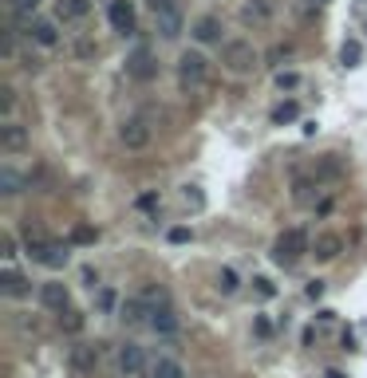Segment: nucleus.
<instances>
[{
	"label": "nucleus",
	"mask_w": 367,
	"mask_h": 378,
	"mask_svg": "<svg viewBox=\"0 0 367 378\" xmlns=\"http://www.w3.org/2000/svg\"><path fill=\"white\" fill-rule=\"evenodd\" d=\"M210 83V59L202 56V51H182L178 59V87L186 95L202 91V87Z\"/></svg>",
	"instance_id": "nucleus-1"
},
{
	"label": "nucleus",
	"mask_w": 367,
	"mask_h": 378,
	"mask_svg": "<svg viewBox=\"0 0 367 378\" xmlns=\"http://www.w3.org/2000/svg\"><path fill=\"white\" fill-rule=\"evenodd\" d=\"M304 252H312V241H308L304 229H284V233L273 241V261L281 264V268H292Z\"/></svg>",
	"instance_id": "nucleus-2"
},
{
	"label": "nucleus",
	"mask_w": 367,
	"mask_h": 378,
	"mask_svg": "<svg viewBox=\"0 0 367 378\" xmlns=\"http://www.w3.org/2000/svg\"><path fill=\"white\" fill-rule=\"evenodd\" d=\"M257 48L249 40H229V43H222V63H225V71H233V75H249V71L257 68Z\"/></svg>",
	"instance_id": "nucleus-3"
},
{
	"label": "nucleus",
	"mask_w": 367,
	"mask_h": 378,
	"mask_svg": "<svg viewBox=\"0 0 367 378\" xmlns=\"http://www.w3.org/2000/svg\"><path fill=\"white\" fill-rule=\"evenodd\" d=\"M127 75L138 79V83H150V79L158 75V56H154V48L138 43V48L130 51V56H127Z\"/></svg>",
	"instance_id": "nucleus-4"
},
{
	"label": "nucleus",
	"mask_w": 367,
	"mask_h": 378,
	"mask_svg": "<svg viewBox=\"0 0 367 378\" xmlns=\"http://www.w3.org/2000/svg\"><path fill=\"white\" fill-rule=\"evenodd\" d=\"M150 122L146 118H127V122L119 126V142L127 146V150H146L150 146Z\"/></svg>",
	"instance_id": "nucleus-5"
},
{
	"label": "nucleus",
	"mask_w": 367,
	"mask_h": 378,
	"mask_svg": "<svg viewBox=\"0 0 367 378\" xmlns=\"http://www.w3.org/2000/svg\"><path fill=\"white\" fill-rule=\"evenodd\" d=\"M107 20H111V28L123 36H135V28H138V16H135V4H130V0H111V4H107Z\"/></svg>",
	"instance_id": "nucleus-6"
},
{
	"label": "nucleus",
	"mask_w": 367,
	"mask_h": 378,
	"mask_svg": "<svg viewBox=\"0 0 367 378\" xmlns=\"http://www.w3.org/2000/svg\"><path fill=\"white\" fill-rule=\"evenodd\" d=\"M28 252H32V261L43 264V268H63V264H68V248L56 244V241H40V244H32Z\"/></svg>",
	"instance_id": "nucleus-7"
},
{
	"label": "nucleus",
	"mask_w": 367,
	"mask_h": 378,
	"mask_svg": "<svg viewBox=\"0 0 367 378\" xmlns=\"http://www.w3.org/2000/svg\"><path fill=\"white\" fill-rule=\"evenodd\" d=\"M0 150L4 154H24L28 150V126L4 118V126H0Z\"/></svg>",
	"instance_id": "nucleus-8"
},
{
	"label": "nucleus",
	"mask_w": 367,
	"mask_h": 378,
	"mask_svg": "<svg viewBox=\"0 0 367 378\" xmlns=\"http://www.w3.org/2000/svg\"><path fill=\"white\" fill-rule=\"evenodd\" d=\"M68 362H71L76 374H95V367H99V347L76 343V347H71V355H68Z\"/></svg>",
	"instance_id": "nucleus-9"
},
{
	"label": "nucleus",
	"mask_w": 367,
	"mask_h": 378,
	"mask_svg": "<svg viewBox=\"0 0 367 378\" xmlns=\"http://www.w3.org/2000/svg\"><path fill=\"white\" fill-rule=\"evenodd\" d=\"M28 36H32V43H40V48H56V43H60V24H56V20H28Z\"/></svg>",
	"instance_id": "nucleus-10"
},
{
	"label": "nucleus",
	"mask_w": 367,
	"mask_h": 378,
	"mask_svg": "<svg viewBox=\"0 0 367 378\" xmlns=\"http://www.w3.org/2000/svg\"><path fill=\"white\" fill-rule=\"evenodd\" d=\"M340 252H343L340 233H316V241H312V256H316V261H336Z\"/></svg>",
	"instance_id": "nucleus-11"
},
{
	"label": "nucleus",
	"mask_w": 367,
	"mask_h": 378,
	"mask_svg": "<svg viewBox=\"0 0 367 378\" xmlns=\"http://www.w3.org/2000/svg\"><path fill=\"white\" fill-rule=\"evenodd\" d=\"M40 303L48 311H60V315H63V311L71 308V295H68V288H63V284H43L40 288Z\"/></svg>",
	"instance_id": "nucleus-12"
},
{
	"label": "nucleus",
	"mask_w": 367,
	"mask_h": 378,
	"mask_svg": "<svg viewBox=\"0 0 367 378\" xmlns=\"http://www.w3.org/2000/svg\"><path fill=\"white\" fill-rule=\"evenodd\" d=\"M119 370H123V374H143V370H146L143 347H138V343H123L119 347Z\"/></svg>",
	"instance_id": "nucleus-13"
},
{
	"label": "nucleus",
	"mask_w": 367,
	"mask_h": 378,
	"mask_svg": "<svg viewBox=\"0 0 367 378\" xmlns=\"http://www.w3.org/2000/svg\"><path fill=\"white\" fill-rule=\"evenodd\" d=\"M146 378H186V367L170 355H158V359L146 367Z\"/></svg>",
	"instance_id": "nucleus-14"
},
{
	"label": "nucleus",
	"mask_w": 367,
	"mask_h": 378,
	"mask_svg": "<svg viewBox=\"0 0 367 378\" xmlns=\"http://www.w3.org/2000/svg\"><path fill=\"white\" fill-rule=\"evenodd\" d=\"M87 12H91V0H56V20H63V24H76Z\"/></svg>",
	"instance_id": "nucleus-15"
},
{
	"label": "nucleus",
	"mask_w": 367,
	"mask_h": 378,
	"mask_svg": "<svg viewBox=\"0 0 367 378\" xmlns=\"http://www.w3.org/2000/svg\"><path fill=\"white\" fill-rule=\"evenodd\" d=\"M154 24H158L162 40H178V36H182V12H178V4H174V9H166V12H158V16H154Z\"/></svg>",
	"instance_id": "nucleus-16"
},
{
	"label": "nucleus",
	"mask_w": 367,
	"mask_h": 378,
	"mask_svg": "<svg viewBox=\"0 0 367 378\" xmlns=\"http://www.w3.org/2000/svg\"><path fill=\"white\" fill-rule=\"evenodd\" d=\"M150 327L158 331V335H174V331H178V315H174L170 303H162V308L150 311Z\"/></svg>",
	"instance_id": "nucleus-17"
},
{
	"label": "nucleus",
	"mask_w": 367,
	"mask_h": 378,
	"mask_svg": "<svg viewBox=\"0 0 367 378\" xmlns=\"http://www.w3.org/2000/svg\"><path fill=\"white\" fill-rule=\"evenodd\" d=\"M150 303L143 300V295H138V300H127L119 308V315H123V323H130V327H138V323H146V315H150Z\"/></svg>",
	"instance_id": "nucleus-18"
},
{
	"label": "nucleus",
	"mask_w": 367,
	"mask_h": 378,
	"mask_svg": "<svg viewBox=\"0 0 367 378\" xmlns=\"http://www.w3.org/2000/svg\"><path fill=\"white\" fill-rule=\"evenodd\" d=\"M28 292H32V284H28L24 272H16V268L4 272V295H12V300H24Z\"/></svg>",
	"instance_id": "nucleus-19"
},
{
	"label": "nucleus",
	"mask_w": 367,
	"mask_h": 378,
	"mask_svg": "<svg viewBox=\"0 0 367 378\" xmlns=\"http://www.w3.org/2000/svg\"><path fill=\"white\" fill-rule=\"evenodd\" d=\"M194 40L197 43H217L222 40V24H217V16H202L194 24Z\"/></svg>",
	"instance_id": "nucleus-20"
},
{
	"label": "nucleus",
	"mask_w": 367,
	"mask_h": 378,
	"mask_svg": "<svg viewBox=\"0 0 367 378\" xmlns=\"http://www.w3.org/2000/svg\"><path fill=\"white\" fill-rule=\"evenodd\" d=\"M269 16H273V0H249L245 12H241V20H245V24H265Z\"/></svg>",
	"instance_id": "nucleus-21"
},
{
	"label": "nucleus",
	"mask_w": 367,
	"mask_h": 378,
	"mask_svg": "<svg viewBox=\"0 0 367 378\" xmlns=\"http://www.w3.org/2000/svg\"><path fill=\"white\" fill-rule=\"evenodd\" d=\"M24 185H28V182H24V177H20L12 166H0V194H4V197L24 194Z\"/></svg>",
	"instance_id": "nucleus-22"
},
{
	"label": "nucleus",
	"mask_w": 367,
	"mask_h": 378,
	"mask_svg": "<svg viewBox=\"0 0 367 378\" xmlns=\"http://www.w3.org/2000/svg\"><path fill=\"white\" fill-rule=\"evenodd\" d=\"M217 288H222L225 295H233V292H237V288H241L237 272H233V268H222V272H217Z\"/></svg>",
	"instance_id": "nucleus-23"
},
{
	"label": "nucleus",
	"mask_w": 367,
	"mask_h": 378,
	"mask_svg": "<svg viewBox=\"0 0 367 378\" xmlns=\"http://www.w3.org/2000/svg\"><path fill=\"white\" fill-rule=\"evenodd\" d=\"M253 292H257V300H273L276 295V284L269 276H253Z\"/></svg>",
	"instance_id": "nucleus-24"
},
{
	"label": "nucleus",
	"mask_w": 367,
	"mask_h": 378,
	"mask_svg": "<svg viewBox=\"0 0 367 378\" xmlns=\"http://www.w3.org/2000/svg\"><path fill=\"white\" fill-rule=\"evenodd\" d=\"M60 320H63V327H68L71 335H79V331H83V311L68 308V311H63V315H60Z\"/></svg>",
	"instance_id": "nucleus-25"
},
{
	"label": "nucleus",
	"mask_w": 367,
	"mask_h": 378,
	"mask_svg": "<svg viewBox=\"0 0 367 378\" xmlns=\"http://www.w3.org/2000/svg\"><path fill=\"white\" fill-rule=\"evenodd\" d=\"M43 0H12V12H16L20 20H32V12L40 9Z\"/></svg>",
	"instance_id": "nucleus-26"
},
{
	"label": "nucleus",
	"mask_w": 367,
	"mask_h": 378,
	"mask_svg": "<svg viewBox=\"0 0 367 378\" xmlns=\"http://www.w3.org/2000/svg\"><path fill=\"white\" fill-rule=\"evenodd\" d=\"M296 115H300V107H296V103H281V107L273 110V122H281V126H284V122H292Z\"/></svg>",
	"instance_id": "nucleus-27"
},
{
	"label": "nucleus",
	"mask_w": 367,
	"mask_h": 378,
	"mask_svg": "<svg viewBox=\"0 0 367 378\" xmlns=\"http://www.w3.org/2000/svg\"><path fill=\"white\" fill-rule=\"evenodd\" d=\"M12 107H16V91H12L9 83H4V87H0V115L9 118V115H12Z\"/></svg>",
	"instance_id": "nucleus-28"
},
{
	"label": "nucleus",
	"mask_w": 367,
	"mask_h": 378,
	"mask_svg": "<svg viewBox=\"0 0 367 378\" xmlns=\"http://www.w3.org/2000/svg\"><path fill=\"white\" fill-rule=\"evenodd\" d=\"M76 56L79 59H95V56H99V43H95V40H76Z\"/></svg>",
	"instance_id": "nucleus-29"
},
{
	"label": "nucleus",
	"mask_w": 367,
	"mask_h": 378,
	"mask_svg": "<svg viewBox=\"0 0 367 378\" xmlns=\"http://www.w3.org/2000/svg\"><path fill=\"white\" fill-rule=\"evenodd\" d=\"M182 197H186V205H194V209H202V205H205V194L197 189V185H186V189H182Z\"/></svg>",
	"instance_id": "nucleus-30"
},
{
	"label": "nucleus",
	"mask_w": 367,
	"mask_h": 378,
	"mask_svg": "<svg viewBox=\"0 0 367 378\" xmlns=\"http://www.w3.org/2000/svg\"><path fill=\"white\" fill-rule=\"evenodd\" d=\"M71 241H76V244H95V229L76 225V229H71Z\"/></svg>",
	"instance_id": "nucleus-31"
},
{
	"label": "nucleus",
	"mask_w": 367,
	"mask_h": 378,
	"mask_svg": "<svg viewBox=\"0 0 367 378\" xmlns=\"http://www.w3.org/2000/svg\"><path fill=\"white\" fill-rule=\"evenodd\" d=\"M166 236H170V244H186V241H194V233H190V229H186V225L170 229V233H166Z\"/></svg>",
	"instance_id": "nucleus-32"
},
{
	"label": "nucleus",
	"mask_w": 367,
	"mask_h": 378,
	"mask_svg": "<svg viewBox=\"0 0 367 378\" xmlns=\"http://www.w3.org/2000/svg\"><path fill=\"white\" fill-rule=\"evenodd\" d=\"M276 87H281V91H292V87H300V75H292V71L284 75L281 71V75H276Z\"/></svg>",
	"instance_id": "nucleus-33"
},
{
	"label": "nucleus",
	"mask_w": 367,
	"mask_h": 378,
	"mask_svg": "<svg viewBox=\"0 0 367 378\" xmlns=\"http://www.w3.org/2000/svg\"><path fill=\"white\" fill-rule=\"evenodd\" d=\"M0 248H4V261H16V241H12L9 233L0 236Z\"/></svg>",
	"instance_id": "nucleus-34"
},
{
	"label": "nucleus",
	"mask_w": 367,
	"mask_h": 378,
	"mask_svg": "<svg viewBox=\"0 0 367 378\" xmlns=\"http://www.w3.org/2000/svg\"><path fill=\"white\" fill-rule=\"evenodd\" d=\"M146 9L158 16V12H166V9H174V0H146Z\"/></svg>",
	"instance_id": "nucleus-35"
},
{
	"label": "nucleus",
	"mask_w": 367,
	"mask_h": 378,
	"mask_svg": "<svg viewBox=\"0 0 367 378\" xmlns=\"http://www.w3.org/2000/svg\"><path fill=\"white\" fill-rule=\"evenodd\" d=\"M138 209H158V194H143L138 197Z\"/></svg>",
	"instance_id": "nucleus-36"
},
{
	"label": "nucleus",
	"mask_w": 367,
	"mask_h": 378,
	"mask_svg": "<svg viewBox=\"0 0 367 378\" xmlns=\"http://www.w3.org/2000/svg\"><path fill=\"white\" fill-rule=\"evenodd\" d=\"M99 308L111 311V308H115V292H107V288H103V292H99Z\"/></svg>",
	"instance_id": "nucleus-37"
},
{
	"label": "nucleus",
	"mask_w": 367,
	"mask_h": 378,
	"mask_svg": "<svg viewBox=\"0 0 367 378\" xmlns=\"http://www.w3.org/2000/svg\"><path fill=\"white\" fill-rule=\"evenodd\" d=\"M356 59H359V48H356V43H348V48H343V63H348V68H351Z\"/></svg>",
	"instance_id": "nucleus-38"
},
{
	"label": "nucleus",
	"mask_w": 367,
	"mask_h": 378,
	"mask_svg": "<svg viewBox=\"0 0 367 378\" xmlns=\"http://www.w3.org/2000/svg\"><path fill=\"white\" fill-rule=\"evenodd\" d=\"M320 295H324V284H320V280H312V284H308V300H320Z\"/></svg>",
	"instance_id": "nucleus-39"
},
{
	"label": "nucleus",
	"mask_w": 367,
	"mask_h": 378,
	"mask_svg": "<svg viewBox=\"0 0 367 378\" xmlns=\"http://www.w3.org/2000/svg\"><path fill=\"white\" fill-rule=\"evenodd\" d=\"M328 378H343V374H340V370H332V374H328Z\"/></svg>",
	"instance_id": "nucleus-40"
},
{
	"label": "nucleus",
	"mask_w": 367,
	"mask_h": 378,
	"mask_svg": "<svg viewBox=\"0 0 367 378\" xmlns=\"http://www.w3.org/2000/svg\"><path fill=\"white\" fill-rule=\"evenodd\" d=\"M316 4H328V0H316Z\"/></svg>",
	"instance_id": "nucleus-41"
}]
</instances>
